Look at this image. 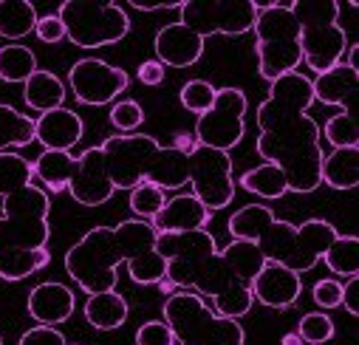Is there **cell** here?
Masks as SVG:
<instances>
[{"instance_id":"6da1fadb","label":"cell","mask_w":359,"mask_h":345,"mask_svg":"<svg viewBox=\"0 0 359 345\" xmlns=\"http://www.w3.org/2000/svg\"><path fill=\"white\" fill-rule=\"evenodd\" d=\"M314 105L311 79L292 71L269 82V97L257 108V153L266 164L283 170L289 193L306 196L323 184L320 125L309 116Z\"/></svg>"},{"instance_id":"7a4b0ae2","label":"cell","mask_w":359,"mask_h":345,"mask_svg":"<svg viewBox=\"0 0 359 345\" xmlns=\"http://www.w3.org/2000/svg\"><path fill=\"white\" fill-rule=\"evenodd\" d=\"M156 238L158 232L142 218L94 226L65 252V272L85 295L114 292L119 264H128L133 283L156 286L167 272L164 257L156 252Z\"/></svg>"},{"instance_id":"3957f363","label":"cell","mask_w":359,"mask_h":345,"mask_svg":"<svg viewBox=\"0 0 359 345\" xmlns=\"http://www.w3.org/2000/svg\"><path fill=\"white\" fill-rule=\"evenodd\" d=\"M156 252L164 257V278L175 289L210 297L215 303V311L229 320H238L252 311V289L232 275L221 249L215 246V238L207 229L158 232Z\"/></svg>"},{"instance_id":"277c9868","label":"cell","mask_w":359,"mask_h":345,"mask_svg":"<svg viewBox=\"0 0 359 345\" xmlns=\"http://www.w3.org/2000/svg\"><path fill=\"white\" fill-rule=\"evenodd\" d=\"M226 229L238 241H252L269 264H280L297 275L311 272L323 261V255L334 243V238L339 235L334 224L323 218H309L300 226L292 221L275 218V212L266 204L241 207L229 218Z\"/></svg>"},{"instance_id":"5b68a950","label":"cell","mask_w":359,"mask_h":345,"mask_svg":"<svg viewBox=\"0 0 359 345\" xmlns=\"http://www.w3.org/2000/svg\"><path fill=\"white\" fill-rule=\"evenodd\" d=\"M161 320L170 325L175 345H243L246 334L238 320L221 317L196 292L178 289L161 306Z\"/></svg>"},{"instance_id":"8992f818","label":"cell","mask_w":359,"mask_h":345,"mask_svg":"<svg viewBox=\"0 0 359 345\" xmlns=\"http://www.w3.org/2000/svg\"><path fill=\"white\" fill-rule=\"evenodd\" d=\"M337 0H292V15L300 26L303 62L314 74H325L345 60L351 46L348 32L339 26Z\"/></svg>"},{"instance_id":"52a82bcc","label":"cell","mask_w":359,"mask_h":345,"mask_svg":"<svg viewBox=\"0 0 359 345\" xmlns=\"http://www.w3.org/2000/svg\"><path fill=\"white\" fill-rule=\"evenodd\" d=\"M255 51H257V71L266 82H275L303 62L300 51V26L292 15V4H278L275 9L257 12L255 18Z\"/></svg>"},{"instance_id":"ba28073f","label":"cell","mask_w":359,"mask_h":345,"mask_svg":"<svg viewBox=\"0 0 359 345\" xmlns=\"http://www.w3.org/2000/svg\"><path fill=\"white\" fill-rule=\"evenodd\" d=\"M48 212L51 201L46 190L26 184L9 193L4 198V212H0V255L48 246Z\"/></svg>"},{"instance_id":"9c48e42d","label":"cell","mask_w":359,"mask_h":345,"mask_svg":"<svg viewBox=\"0 0 359 345\" xmlns=\"http://www.w3.org/2000/svg\"><path fill=\"white\" fill-rule=\"evenodd\" d=\"M65 40L76 48H102L128 37L130 18L119 4L108 0H65L57 12Z\"/></svg>"},{"instance_id":"30bf717a","label":"cell","mask_w":359,"mask_h":345,"mask_svg":"<svg viewBox=\"0 0 359 345\" xmlns=\"http://www.w3.org/2000/svg\"><path fill=\"white\" fill-rule=\"evenodd\" d=\"M178 12H182L178 23L196 32L201 40L212 34L241 37L252 32L257 18L252 0H184Z\"/></svg>"},{"instance_id":"8fae6325","label":"cell","mask_w":359,"mask_h":345,"mask_svg":"<svg viewBox=\"0 0 359 345\" xmlns=\"http://www.w3.org/2000/svg\"><path fill=\"white\" fill-rule=\"evenodd\" d=\"M246 108H249V102L241 88H218L212 108L207 114H201L196 122V142L204 147L229 153L243 139Z\"/></svg>"},{"instance_id":"7c38bea8","label":"cell","mask_w":359,"mask_h":345,"mask_svg":"<svg viewBox=\"0 0 359 345\" xmlns=\"http://www.w3.org/2000/svg\"><path fill=\"white\" fill-rule=\"evenodd\" d=\"M190 187H193V196L210 212L229 207L235 198V179H232L229 153L196 144L190 150Z\"/></svg>"},{"instance_id":"4fadbf2b","label":"cell","mask_w":359,"mask_h":345,"mask_svg":"<svg viewBox=\"0 0 359 345\" xmlns=\"http://www.w3.org/2000/svg\"><path fill=\"white\" fill-rule=\"evenodd\" d=\"M100 147L105 156V167H108L114 190L130 193L136 184L144 182L150 156L156 153L158 142L147 133H119V136H108Z\"/></svg>"},{"instance_id":"5bb4252c","label":"cell","mask_w":359,"mask_h":345,"mask_svg":"<svg viewBox=\"0 0 359 345\" xmlns=\"http://www.w3.org/2000/svg\"><path fill=\"white\" fill-rule=\"evenodd\" d=\"M128 82H130V76L125 68L111 65L97 57L76 60L68 71V85H71L74 100L82 105H91V108L116 102V97L122 91H128Z\"/></svg>"},{"instance_id":"9a60e30c","label":"cell","mask_w":359,"mask_h":345,"mask_svg":"<svg viewBox=\"0 0 359 345\" xmlns=\"http://www.w3.org/2000/svg\"><path fill=\"white\" fill-rule=\"evenodd\" d=\"M68 193L82 207H102L114 198V184L105 167L102 147H88L82 156H76L74 176L68 182Z\"/></svg>"},{"instance_id":"2e32d148","label":"cell","mask_w":359,"mask_h":345,"mask_svg":"<svg viewBox=\"0 0 359 345\" xmlns=\"http://www.w3.org/2000/svg\"><path fill=\"white\" fill-rule=\"evenodd\" d=\"M249 289H252V297L257 303L283 311V309H289V306H294L300 300L303 280H300L297 272H292V269H286L280 264H269L266 261V266L257 272V278L252 280Z\"/></svg>"},{"instance_id":"e0dca14e","label":"cell","mask_w":359,"mask_h":345,"mask_svg":"<svg viewBox=\"0 0 359 345\" xmlns=\"http://www.w3.org/2000/svg\"><path fill=\"white\" fill-rule=\"evenodd\" d=\"M153 48H156V60L164 68L167 65L170 68H190L201 60L204 40L182 23H170V26L158 29V34L153 40Z\"/></svg>"},{"instance_id":"ac0fdd59","label":"cell","mask_w":359,"mask_h":345,"mask_svg":"<svg viewBox=\"0 0 359 345\" xmlns=\"http://www.w3.org/2000/svg\"><path fill=\"white\" fill-rule=\"evenodd\" d=\"M74 309H76L74 292L57 280H46L34 286L26 300V311L32 320H37V325H60L74 314Z\"/></svg>"},{"instance_id":"d6986e66","label":"cell","mask_w":359,"mask_h":345,"mask_svg":"<svg viewBox=\"0 0 359 345\" xmlns=\"http://www.w3.org/2000/svg\"><path fill=\"white\" fill-rule=\"evenodd\" d=\"M356 88H359V71L348 68L345 62L311 79L314 102L342 108L345 114H353V116H356Z\"/></svg>"},{"instance_id":"ffe728a7","label":"cell","mask_w":359,"mask_h":345,"mask_svg":"<svg viewBox=\"0 0 359 345\" xmlns=\"http://www.w3.org/2000/svg\"><path fill=\"white\" fill-rule=\"evenodd\" d=\"M210 218L212 212L193 193H182L167 198L161 212L150 218V226L156 232H193V229H207Z\"/></svg>"},{"instance_id":"44dd1931","label":"cell","mask_w":359,"mask_h":345,"mask_svg":"<svg viewBox=\"0 0 359 345\" xmlns=\"http://www.w3.org/2000/svg\"><path fill=\"white\" fill-rule=\"evenodd\" d=\"M82 130H85V125H82L79 114H74L65 105L57 111L40 114V119H34V142H40L46 150L71 153V147L79 144Z\"/></svg>"},{"instance_id":"7402d4cb","label":"cell","mask_w":359,"mask_h":345,"mask_svg":"<svg viewBox=\"0 0 359 345\" xmlns=\"http://www.w3.org/2000/svg\"><path fill=\"white\" fill-rule=\"evenodd\" d=\"M144 182L156 184L158 190H182L184 184H190V153H182L175 147H156V153L150 156Z\"/></svg>"},{"instance_id":"603a6c76","label":"cell","mask_w":359,"mask_h":345,"mask_svg":"<svg viewBox=\"0 0 359 345\" xmlns=\"http://www.w3.org/2000/svg\"><path fill=\"white\" fill-rule=\"evenodd\" d=\"M65 94H68V91H65V82H62L57 74L43 71V68H37V71L23 82V100H26V105H29L32 111H37V114H48V111L62 108Z\"/></svg>"},{"instance_id":"cb8c5ba5","label":"cell","mask_w":359,"mask_h":345,"mask_svg":"<svg viewBox=\"0 0 359 345\" xmlns=\"http://www.w3.org/2000/svg\"><path fill=\"white\" fill-rule=\"evenodd\" d=\"M85 320L97 331H116L128 320V300L114 289V292H100L88 295L85 300Z\"/></svg>"},{"instance_id":"d4e9b609","label":"cell","mask_w":359,"mask_h":345,"mask_svg":"<svg viewBox=\"0 0 359 345\" xmlns=\"http://www.w3.org/2000/svg\"><path fill=\"white\" fill-rule=\"evenodd\" d=\"M32 167H34V176L46 184L48 193H65L74 176V167H76V156L65 150H43L37 161H32Z\"/></svg>"},{"instance_id":"484cf974","label":"cell","mask_w":359,"mask_h":345,"mask_svg":"<svg viewBox=\"0 0 359 345\" xmlns=\"http://www.w3.org/2000/svg\"><path fill=\"white\" fill-rule=\"evenodd\" d=\"M323 184L331 190H353L359 184V147H339L323 158Z\"/></svg>"},{"instance_id":"4316f807","label":"cell","mask_w":359,"mask_h":345,"mask_svg":"<svg viewBox=\"0 0 359 345\" xmlns=\"http://www.w3.org/2000/svg\"><path fill=\"white\" fill-rule=\"evenodd\" d=\"M241 187L257 198H266V201H278L289 193V182L283 176V170L275 167V164H260V167H252L241 176Z\"/></svg>"},{"instance_id":"83f0119b","label":"cell","mask_w":359,"mask_h":345,"mask_svg":"<svg viewBox=\"0 0 359 345\" xmlns=\"http://www.w3.org/2000/svg\"><path fill=\"white\" fill-rule=\"evenodd\" d=\"M221 255H224V261L229 264L232 275H235L243 286H252V280L257 278V272L266 266L263 252H260L252 241H238V238H232V241L226 243V249H221Z\"/></svg>"},{"instance_id":"f1b7e54d","label":"cell","mask_w":359,"mask_h":345,"mask_svg":"<svg viewBox=\"0 0 359 345\" xmlns=\"http://www.w3.org/2000/svg\"><path fill=\"white\" fill-rule=\"evenodd\" d=\"M48 264H51L48 246H43V249H23V252H4V255H0V280H9V283L26 280L34 272L46 269Z\"/></svg>"},{"instance_id":"f546056e","label":"cell","mask_w":359,"mask_h":345,"mask_svg":"<svg viewBox=\"0 0 359 345\" xmlns=\"http://www.w3.org/2000/svg\"><path fill=\"white\" fill-rule=\"evenodd\" d=\"M37 26V9L29 0H0V37L23 40Z\"/></svg>"},{"instance_id":"4dcf8cb0","label":"cell","mask_w":359,"mask_h":345,"mask_svg":"<svg viewBox=\"0 0 359 345\" xmlns=\"http://www.w3.org/2000/svg\"><path fill=\"white\" fill-rule=\"evenodd\" d=\"M34 142V119L0 102V153L9 147H29Z\"/></svg>"},{"instance_id":"1f68e13d","label":"cell","mask_w":359,"mask_h":345,"mask_svg":"<svg viewBox=\"0 0 359 345\" xmlns=\"http://www.w3.org/2000/svg\"><path fill=\"white\" fill-rule=\"evenodd\" d=\"M323 261L339 278L359 275V238L356 235H337L334 243L325 249Z\"/></svg>"},{"instance_id":"d6a6232c","label":"cell","mask_w":359,"mask_h":345,"mask_svg":"<svg viewBox=\"0 0 359 345\" xmlns=\"http://www.w3.org/2000/svg\"><path fill=\"white\" fill-rule=\"evenodd\" d=\"M37 71V57L29 46H4L0 48V79L4 82H26Z\"/></svg>"},{"instance_id":"836d02e7","label":"cell","mask_w":359,"mask_h":345,"mask_svg":"<svg viewBox=\"0 0 359 345\" xmlns=\"http://www.w3.org/2000/svg\"><path fill=\"white\" fill-rule=\"evenodd\" d=\"M34 167L26 156L20 153H0V198H6L9 193L32 184Z\"/></svg>"},{"instance_id":"e575fe53","label":"cell","mask_w":359,"mask_h":345,"mask_svg":"<svg viewBox=\"0 0 359 345\" xmlns=\"http://www.w3.org/2000/svg\"><path fill=\"white\" fill-rule=\"evenodd\" d=\"M128 204H130V212H133L136 218L150 221V218H156V215L161 212V207L167 204V193L158 190V187L150 184V182H142V184H136V187L130 190Z\"/></svg>"},{"instance_id":"d590c367","label":"cell","mask_w":359,"mask_h":345,"mask_svg":"<svg viewBox=\"0 0 359 345\" xmlns=\"http://www.w3.org/2000/svg\"><path fill=\"white\" fill-rule=\"evenodd\" d=\"M323 136L328 139V144H334V150L339 147H359V125L353 114H337L323 125Z\"/></svg>"},{"instance_id":"8d00e7d4","label":"cell","mask_w":359,"mask_h":345,"mask_svg":"<svg viewBox=\"0 0 359 345\" xmlns=\"http://www.w3.org/2000/svg\"><path fill=\"white\" fill-rule=\"evenodd\" d=\"M215 85H210L207 79H190L184 82V88L178 91V100H182V105L190 111V114H207L215 102Z\"/></svg>"},{"instance_id":"74e56055","label":"cell","mask_w":359,"mask_h":345,"mask_svg":"<svg viewBox=\"0 0 359 345\" xmlns=\"http://www.w3.org/2000/svg\"><path fill=\"white\" fill-rule=\"evenodd\" d=\"M297 337L309 345H323L334 337V320L323 311H309L300 317V325H297Z\"/></svg>"},{"instance_id":"f35d334b","label":"cell","mask_w":359,"mask_h":345,"mask_svg":"<svg viewBox=\"0 0 359 345\" xmlns=\"http://www.w3.org/2000/svg\"><path fill=\"white\" fill-rule=\"evenodd\" d=\"M111 125L119 130V133H136L139 125L144 122V111L136 100H122V102H114L111 105V114H108Z\"/></svg>"},{"instance_id":"ab89813d","label":"cell","mask_w":359,"mask_h":345,"mask_svg":"<svg viewBox=\"0 0 359 345\" xmlns=\"http://www.w3.org/2000/svg\"><path fill=\"white\" fill-rule=\"evenodd\" d=\"M136 345H175V337L164 320H147L136 331Z\"/></svg>"},{"instance_id":"60d3db41","label":"cell","mask_w":359,"mask_h":345,"mask_svg":"<svg viewBox=\"0 0 359 345\" xmlns=\"http://www.w3.org/2000/svg\"><path fill=\"white\" fill-rule=\"evenodd\" d=\"M311 297H314V303L320 309H339V303H342V283L334 280V278H323V280L314 283Z\"/></svg>"},{"instance_id":"b9f144b4","label":"cell","mask_w":359,"mask_h":345,"mask_svg":"<svg viewBox=\"0 0 359 345\" xmlns=\"http://www.w3.org/2000/svg\"><path fill=\"white\" fill-rule=\"evenodd\" d=\"M18 345H68V339L54 325H34L20 337Z\"/></svg>"},{"instance_id":"7bdbcfd3","label":"cell","mask_w":359,"mask_h":345,"mask_svg":"<svg viewBox=\"0 0 359 345\" xmlns=\"http://www.w3.org/2000/svg\"><path fill=\"white\" fill-rule=\"evenodd\" d=\"M34 34H37L43 43H48V46H54V43L65 40V29H62V23H60V18H57V15H46V18H37Z\"/></svg>"},{"instance_id":"ee69618b","label":"cell","mask_w":359,"mask_h":345,"mask_svg":"<svg viewBox=\"0 0 359 345\" xmlns=\"http://www.w3.org/2000/svg\"><path fill=\"white\" fill-rule=\"evenodd\" d=\"M164 65L158 62V60H144L142 65H139V71H136V76H139V82L142 85H150V88H156V85H161L164 82Z\"/></svg>"},{"instance_id":"f6af8a7d","label":"cell","mask_w":359,"mask_h":345,"mask_svg":"<svg viewBox=\"0 0 359 345\" xmlns=\"http://www.w3.org/2000/svg\"><path fill=\"white\" fill-rule=\"evenodd\" d=\"M339 306H345V311L351 317L359 314V275H353V278H348V283H342V303Z\"/></svg>"},{"instance_id":"bcb514c9","label":"cell","mask_w":359,"mask_h":345,"mask_svg":"<svg viewBox=\"0 0 359 345\" xmlns=\"http://www.w3.org/2000/svg\"><path fill=\"white\" fill-rule=\"evenodd\" d=\"M184 0H130V6L139 12H158V9H182Z\"/></svg>"},{"instance_id":"7dc6e473","label":"cell","mask_w":359,"mask_h":345,"mask_svg":"<svg viewBox=\"0 0 359 345\" xmlns=\"http://www.w3.org/2000/svg\"><path fill=\"white\" fill-rule=\"evenodd\" d=\"M196 144H198V142H196V136H190V133H178V136H175V142H172L170 147L182 150V153H190Z\"/></svg>"},{"instance_id":"c3c4849f","label":"cell","mask_w":359,"mask_h":345,"mask_svg":"<svg viewBox=\"0 0 359 345\" xmlns=\"http://www.w3.org/2000/svg\"><path fill=\"white\" fill-rule=\"evenodd\" d=\"M156 286H158V289H161V292H164V295H172V292H175V286H172V283H170V280H167V278H161V280H158V283H156Z\"/></svg>"},{"instance_id":"681fc988","label":"cell","mask_w":359,"mask_h":345,"mask_svg":"<svg viewBox=\"0 0 359 345\" xmlns=\"http://www.w3.org/2000/svg\"><path fill=\"white\" fill-rule=\"evenodd\" d=\"M283 345H303V339L297 337V331H292V334L283 337Z\"/></svg>"},{"instance_id":"f907efd6","label":"cell","mask_w":359,"mask_h":345,"mask_svg":"<svg viewBox=\"0 0 359 345\" xmlns=\"http://www.w3.org/2000/svg\"><path fill=\"white\" fill-rule=\"evenodd\" d=\"M0 345H4V337H0Z\"/></svg>"},{"instance_id":"816d5d0a","label":"cell","mask_w":359,"mask_h":345,"mask_svg":"<svg viewBox=\"0 0 359 345\" xmlns=\"http://www.w3.org/2000/svg\"><path fill=\"white\" fill-rule=\"evenodd\" d=\"M68 345H71V342H68Z\"/></svg>"}]
</instances>
